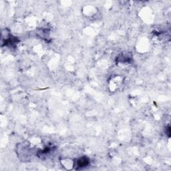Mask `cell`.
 I'll use <instances>...</instances> for the list:
<instances>
[{
  "instance_id": "6da1fadb",
  "label": "cell",
  "mask_w": 171,
  "mask_h": 171,
  "mask_svg": "<svg viewBox=\"0 0 171 171\" xmlns=\"http://www.w3.org/2000/svg\"><path fill=\"white\" fill-rule=\"evenodd\" d=\"M88 164L89 160L86 157H82L77 161V166H79L80 168H83V167H85Z\"/></svg>"
}]
</instances>
